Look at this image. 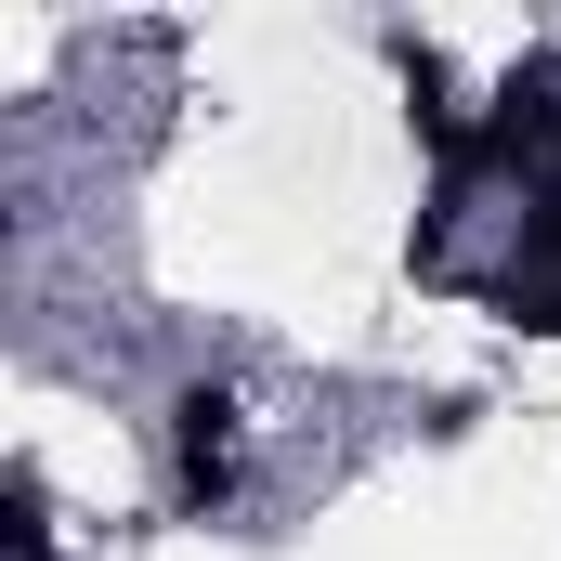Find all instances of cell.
<instances>
[{"mask_svg": "<svg viewBox=\"0 0 561 561\" xmlns=\"http://www.w3.org/2000/svg\"><path fill=\"white\" fill-rule=\"evenodd\" d=\"M157 431H170V510L183 523H222L249 496V392L236 379H183Z\"/></svg>", "mask_w": 561, "mask_h": 561, "instance_id": "1", "label": "cell"}]
</instances>
